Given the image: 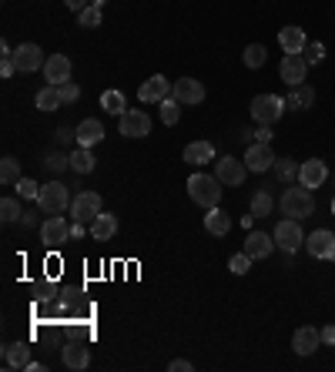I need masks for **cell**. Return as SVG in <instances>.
Segmentation results:
<instances>
[{
    "mask_svg": "<svg viewBox=\"0 0 335 372\" xmlns=\"http://www.w3.org/2000/svg\"><path fill=\"white\" fill-rule=\"evenodd\" d=\"M285 107L288 104L278 94H258V98H252V117H255L258 124H275L285 115Z\"/></svg>",
    "mask_w": 335,
    "mask_h": 372,
    "instance_id": "obj_4",
    "label": "cell"
},
{
    "mask_svg": "<svg viewBox=\"0 0 335 372\" xmlns=\"http://www.w3.org/2000/svg\"><path fill=\"white\" fill-rule=\"evenodd\" d=\"M40 238H44V245H64V242H71V225L61 215H51V219L40 225Z\"/></svg>",
    "mask_w": 335,
    "mask_h": 372,
    "instance_id": "obj_16",
    "label": "cell"
},
{
    "mask_svg": "<svg viewBox=\"0 0 335 372\" xmlns=\"http://www.w3.org/2000/svg\"><path fill=\"white\" fill-rule=\"evenodd\" d=\"M319 346H322V329H315V325H302L292 335V349H295L298 356H312Z\"/></svg>",
    "mask_w": 335,
    "mask_h": 372,
    "instance_id": "obj_15",
    "label": "cell"
},
{
    "mask_svg": "<svg viewBox=\"0 0 335 372\" xmlns=\"http://www.w3.org/2000/svg\"><path fill=\"white\" fill-rule=\"evenodd\" d=\"M84 231H90L88 225H81V221H74V225H71V238H84Z\"/></svg>",
    "mask_w": 335,
    "mask_h": 372,
    "instance_id": "obj_49",
    "label": "cell"
},
{
    "mask_svg": "<svg viewBox=\"0 0 335 372\" xmlns=\"http://www.w3.org/2000/svg\"><path fill=\"white\" fill-rule=\"evenodd\" d=\"M271 124H258V131H255V141H261V144H271Z\"/></svg>",
    "mask_w": 335,
    "mask_h": 372,
    "instance_id": "obj_45",
    "label": "cell"
},
{
    "mask_svg": "<svg viewBox=\"0 0 335 372\" xmlns=\"http://www.w3.org/2000/svg\"><path fill=\"white\" fill-rule=\"evenodd\" d=\"M252 215H255V219L271 215V194L269 192H255V194H252Z\"/></svg>",
    "mask_w": 335,
    "mask_h": 372,
    "instance_id": "obj_36",
    "label": "cell"
},
{
    "mask_svg": "<svg viewBox=\"0 0 335 372\" xmlns=\"http://www.w3.org/2000/svg\"><path fill=\"white\" fill-rule=\"evenodd\" d=\"M13 61H17V74H34V71H44V64H47V57L37 44H20L13 51Z\"/></svg>",
    "mask_w": 335,
    "mask_h": 372,
    "instance_id": "obj_9",
    "label": "cell"
},
{
    "mask_svg": "<svg viewBox=\"0 0 335 372\" xmlns=\"http://www.w3.org/2000/svg\"><path fill=\"white\" fill-rule=\"evenodd\" d=\"M168 369H171V372H192L194 366H192V362H188V359H175V362H171V366H168Z\"/></svg>",
    "mask_w": 335,
    "mask_h": 372,
    "instance_id": "obj_46",
    "label": "cell"
},
{
    "mask_svg": "<svg viewBox=\"0 0 335 372\" xmlns=\"http://www.w3.org/2000/svg\"><path fill=\"white\" fill-rule=\"evenodd\" d=\"M278 245H275V238L271 235H265V231H248V238H245V255H252V258H269L271 252H275Z\"/></svg>",
    "mask_w": 335,
    "mask_h": 372,
    "instance_id": "obj_18",
    "label": "cell"
},
{
    "mask_svg": "<svg viewBox=\"0 0 335 372\" xmlns=\"http://www.w3.org/2000/svg\"><path fill=\"white\" fill-rule=\"evenodd\" d=\"M37 208L44 215H61L64 208H71V192H67L64 181H47V185H40Z\"/></svg>",
    "mask_w": 335,
    "mask_h": 372,
    "instance_id": "obj_3",
    "label": "cell"
},
{
    "mask_svg": "<svg viewBox=\"0 0 335 372\" xmlns=\"http://www.w3.org/2000/svg\"><path fill=\"white\" fill-rule=\"evenodd\" d=\"M171 98H175L181 107H194V104H201L208 98V91H205L201 81H194V77H181V81H175Z\"/></svg>",
    "mask_w": 335,
    "mask_h": 372,
    "instance_id": "obj_8",
    "label": "cell"
},
{
    "mask_svg": "<svg viewBox=\"0 0 335 372\" xmlns=\"http://www.w3.org/2000/svg\"><path fill=\"white\" fill-rule=\"evenodd\" d=\"M90 4H94V7H104V4H107V0H90Z\"/></svg>",
    "mask_w": 335,
    "mask_h": 372,
    "instance_id": "obj_51",
    "label": "cell"
},
{
    "mask_svg": "<svg viewBox=\"0 0 335 372\" xmlns=\"http://www.w3.org/2000/svg\"><path fill=\"white\" fill-rule=\"evenodd\" d=\"M305 248H309L312 258H325V262H335V231L315 228L309 238H305Z\"/></svg>",
    "mask_w": 335,
    "mask_h": 372,
    "instance_id": "obj_11",
    "label": "cell"
},
{
    "mask_svg": "<svg viewBox=\"0 0 335 372\" xmlns=\"http://www.w3.org/2000/svg\"><path fill=\"white\" fill-rule=\"evenodd\" d=\"M104 141V124L98 117H84L78 124V144L81 148H94V144Z\"/></svg>",
    "mask_w": 335,
    "mask_h": 372,
    "instance_id": "obj_20",
    "label": "cell"
},
{
    "mask_svg": "<svg viewBox=\"0 0 335 372\" xmlns=\"http://www.w3.org/2000/svg\"><path fill=\"white\" fill-rule=\"evenodd\" d=\"M245 175H248V165H245V158L238 161V158H218L215 161V178L221 181V185H228V188H238L242 181H245Z\"/></svg>",
    "mask_w": 335,
    "mask_h": 372,
    "instance_id": "obj_7",
    "label": "cell"
},
{
    "mask_svg": "<svg viewBox=\"0 0 335 372\" xmlns=\"http://www.w3.org/2000/svg\"><path fill=\"white\" fill-rule=\"evenodd\" d=\"M0 219H4V221L24 219V211H20V202H17V198H4V202H0Z\"/></svg>",
    "mask_w": 335,
    "mask_h": 372,
    "instance_id": "obj_37",
    "label": "cell"
},
{
    "mask_svg": "<svg viewBox=\"0 0 335 372\" xmlns=\"http://www.w3.org/2000/svg\"><path fill=\"white\" fill-rule=\"evenodd\" d=\"M305 71H309V64H305V57H302V54H285L282 67H278V74H282V81L288 84V88L305 84Z\"/></svg>",
    "mask_w": 335,
    "mask_h": 372,
    "instance_id": "obj_13",
    "label": "cell"
},
{
    "mask_svg": "<svg viewBox=\"0 0 335 372\" xmlns=\"http://www.w3.org/2000/svg\"><path fill=\"white\" fill-rule=\"evenodd\" d=\"M27 225V228H34V225H37V211H24V219H20Z\"/></svg>",
    "mask_w": 335,
    "mask_h": 372,
    "instance_id": "obj_50",
    "label": "cell"
},
{
    "mask_svg": "<svg viewBox=\"0 0 335 372\" xmlns=\"http://www.w3.org/2000/svg\"><path fill=\"white\" fill-rule=\"evenodd\" d=\"M278 44H282L285 54H302L309 40H305V30H302V27L288 24V27H282V30H278Z\"/></svg>",
    "mask_w": 335,
    "mask_h": 372,
    "instance_id": "obj_21",
    "label": "cell"
},
{
    "mask_svg": "<svg viewBox=\"0 0 335 372\" xmlns=\"http://www.w3.org/2000/svg\"><path fill=\"white\" fill-rule=\"evenodd\" d=\"M188 194H192L194 205H201L205 211L208 208H218L221 181L215 178V175H192V178H188Z\"/></svg>",
    "mask_w": 335,
    "mask_h": 372,
    "instance_id": "obj_1",
    "label": "cell"
},
{
    "mask_svg": "<svg viewBox=\"0 0 335 372\" xmlns=\"http://www.w3.org/2000/svg\"><path fill=\"white\" fill-rule=\"evenodd\" d=\"M282 211L288 215V219H309L312 211H315V198H312V188H305V185H298V188H285L282 194Z\"/></svg>",
    "mask_w": 335,
    "mask_h": 372,
    "instance_id": "obj_2",
    "label": "cell"
},
{
    "mask_svg": "<svg viewBox=\"0 0 335 372\" xmlns=\"http://www.w3.org/2000/svg\"><path fill=\"white\" fill-rule=\"evenodd\" d=\"M114 235H117V219L107 215V211H101V215L94 219V225H90V238H94V242H107V238H114Z\"/></svg>",
    "mask_w": 335,
    "mask_h": 372,
    "instance_id": "obj_25",
    "label": "cell"
},
{
    "mask_svg": "<svg viewBox=\"0 0 335 372\" xmlns=\"http://www.w3.org/2000/svg\"><path fill=\"white\" fill-rule=\"evenodd\" d=\"M117 128H121L124 138H148L151 134V117L134 107V111H124V115L117 117Z\"/></svg>",
    "mask_w": 335,
    "mask_h": 372,
    "instance_id": "obj_10",
    "label": "cell"
},
{
    "mask_svg": "<svg viewBox=\"0 0 335 372\" xmlns=\"http://www.w3.org/2000/svg\"><path fill=\"white\" fill-rule=\"evenodd\" d=\"M158 107H161V124H168V128H171V124H178V117H181V104L175 101V98L161 101Z\"/></svg>",
    "mask_w": 335,
    "mask_h": 372,
    "instance_id": "obj_35",
    "label": "cell"
},
{
    "mask_svg": "<svg viewBox=\"0 0 335 372\" xmlns=\"http://www.w3.org/2000/svg\"><path fill=\"white\" fill-rule=\"evenodd\" d=\"M64 366L67 369H88L90 366V349L84 342H67L64 346Z\"/></svg>",
    "mask_w": 335,
    "mask_h": 372,
    "instance_id": "obj_23",
    "label": "cell"
},
{
    "mask_svg": "<svg viewBox=\"0 0 335 372\" xmlns=\"http://www.w3.org/2000/svg\"><path fill=\"white\" fill-rule=\"evenodd\" d=\"M61 91L54 88V84H47V88H40L37 91V107L40 111H57V107H61Z\"/></svg>",
    "mask_w": 335,
    "mask_h": 372,
    "instance_id": "obj_32",
    "label": "cell"
},
{
    "mask_svg": "<svg viewBox=\"0 0 335 372\" xmlns=\"http://www.w3.org/2000/svg\"><path fill=\"white\" fill-rule=\"evenodd\" d=\"M252 262H255L252 255H245V252H238V255H232V258H228V269H232V275H245Z\"/></svg>",
    "mask_w": 335,
    "mask_h": 372,
    "instance_id": "obj_42",
    "label": "cell"
},
{
    "mask_svg": "<svg viewBox=\"0 0 335 372\" xmlns=\"http://www.w3.org/2000/svg\"><path fill=\"white\" fill-rule=\"evenodd\" d=\"M4 362H7L11 369H27V366H30V346H27V342L4 346Z\"/></svg>",
    "mask_w": 335,
    "mask_h": 372,
    "instance_id": "obj_24",
    "label": "cell"
},
{
    "mask_svg": "<svg viewBox=\"0 0 335 372\" xmlns=\"http://www.w3.org/2000/svg\"><path fill=\"white\" fill-rule=\"evenodd\" d=\"M302 57H305V64H322V61H325V44H322V40H312V44H305Z\"/></svg>",
    "mask_w": 335,
    "mask_h": 372,
    "instance_id": "obj_38",
    "label": "cell"
},
{
    "mask_svg": "<svg viewBox=\"0 0 335 372\" xmlns=\"http://www.w3.org/2000/svg\"><path fill=\"white\" fill-rule=\"evenodd\" d=\"M57 91H61V101L64 104H74L81 98V88L74 84V81H64V84H57Z\"/></svg>",
    "mask_w": 335,
    "mask_h": 372,
    "instance_id": "obj_43",
    "label": "cell"
},
{
    "mask_svg": "<svg viewBox=\"0 0 335 372\" xmlns=\"http://www.w3.org/2000/svg\"><path fill=\"white\" fill-rule=\"evenodd\" d=\"M205 231H208V235H215V238L228 235V231H232V215H228V211H221V208H208Z\"/></svg>",
    "mask_w": 335,
    "mask_h": 372,
    "instance_id": "obj_22",
    "label": "cell"
},
{
    "mask_svg": "<svg viewBox=\"0 0 335 372\" xmlns=\"http://www.w3.org/2000/svg\"><path fill=\"white\" fill-rule=\"evenodd\" d=\"M71 215H74V221H81V225H94V219L101 215V194L98 192H81L71 198Z\"/></svg>",
    "mask_w": 335,
    "mask_h": 372,
    "instance_id": "obj_6",
    "label": "cell"
},
{
    "mask_svg": "<svg viewBox=\"0 0 335 372\" xmlns=\"http://www.w3.org/2000/svg\"><path fill=\"white\" fill-rule=\"evenodd\" d=\"M13 188H17V194H20V198H27V202H37V194H40V185L34 178H20Z\"/></svg>",
    "mask_w": 335,
    "mask_h": 372,
    "instance_id": "obj_39",
    "label": "cell"
},
{
    "mask_svg": "<svg viewBox=\"0 0 335 372\" xmlns=\"http://www.w3.org/2000/svg\"><path fill=\"white\" fill-rule=\"evenodd\" d=\"M44 168H51L54 175H61V171H67V168H71V158H67V154H61V151H51L47 158H44Z\"/></svg>",
    "mask_w": 335,
    "mask_h": 372,
    "instance_id": "obj_40",
    "label": "cell"
},
{
    "mask_svg": "<svg viewBox=\"0 0 335 372\" xmlns=\"http://www.w3.org/2000/svg\"><path fill=\"white\" fill-rule=\"evenodd\" d=\"M101 107L107 111V115L121 117L124 111H128V101H124V94H121V91L111 88V91H104V94H101Z\"/></svg>",
    "mask_w": 335,
    "mask_h": 372,
    "instance_id": "obj_29",
    "label": "cell"
},
{
    "mask_svg": "<svg viewBox=\"0 0 335 372\" xmlns=\"http://www.w3.org/2000/svg\"><path fill=\"white\" fill-rule=\"evenodd\" d=\"M78 24L81 27H101V7H94V4H90V7H84V11L78 13Z\"/></svg>",
    "mask_w": 335,
    "mask_h": 372,
    "instance_id": "obj_41",
    "label": "cell"
},
{
    "mask_svg": "<svg viewBox=\"0 0 335 372\" xmlns=\"http://www.w3.org/2000/svg\"><path fill=\"white\" fill-rule=\"evenodd\" d=\"M94 168H98V161H94L90 148H81L78 144V148L71 151V171H74V175H90Z\"/></svg>",
    "mask_w": 335,
    "mask_h": 372,
    "instance_id": "obj_27",
    "label": "cell"
},
{
    "mask_svg": "<svg viewBox=\"0 0 335 372\" xmlns=\"http://www.w3.org/2000/svg\"><path fill=\"white\" fill-rule=\"evenodd\" d=\"M271 238H275V245L282 248L285 255H288V252L295 255L298 248L305 245V231H302V225H298L295 219H285L275 225V235H271Z\"/></svg>",
    "mask_w": 335,
    "mask_h": 372,
    "instance_id": "obj_5",
    "label": "cell"
},
{
    "mask_svg": "<svg viewBox=\"0 0 335 372\" xmlns=\"http://www.w3.org/2000/svg\"><path fill=\"white\" fill-rule=\"evenodd\" d=\"M17 74V61H13V47L4 40L0 44V77H13Z\"/></svg>",
    "mask_w": 335,
    "mask_h": 372,
    "instance_id": "obj_34",
    "label": "cell"
},
{
    "mask_svg": "<svg viewBox=\"0 0 335 372\" xmlns=\"http://www.w3.org/2000/svg\"><path fill=\"white\" fill-rule=\"evenodd\" d=\"M44 77H47V84H54V88L71 81V57L67 54H51L47 64H44Z\"/></svg>",
    "mask_w": 335,
    "mask_h": 372,
    "instance_id": "obj_17",
    "label": "cell"
},
{
    "mask_svg": "<svg viewBox=\"0 0 335 372\" xmlns=\"http://www.w3.org/2000/svg\"><path fill=\"white\" fill-rule=\"evenodd\" d=\"M245 165L248 171H255V175H261V171H271V165H275V151H271V144H248L245 151Z\"/></svg>",
    "mask_w": 335,
    "mask_h": 372,
    "instance_id": "obj_14",
    "label": "cell"
},
{
    "mask_svg": "<svg viewBox=\"0 0 335 372\" xmlns=\"http://www.w3.org/2000/svg\"><path fill=\"white\" fill-rule=\"evenodd\" d=\"M171 91H175V84H171L168 77L155 74V77H148L141 88H138V98H141L144 104H161V101L171 98Z\"/></svg>",
    "mask_w": 335,
    "mask_h": 372,
    "instance_id": "obj_12",
    "label": "cell"
},
{
    "mask_svg": "<svg viewBox=\"0 0 335 372\" xmlns=\"http://www.w3.org/2000/svg\"><path fill=\"white\" fill-rule=\"evenodd\" d=\"M325 178H329V168H325V161H319V158L302 161V168H298V185H305V188H319Z\"/></svg>",
    "mask_w": 335,
    "mask_h": 372,
    "instance_id": "obj_19",
    "label": "cell"
},
{
    "mask_svg": "<svg viewBox=\"0 0 335 372\" xmlns=\"http://www.w3.org/2000/svg\"><path fill=\"white\" fill-rule=\"evenodd\" d=\"M54 138H57V144H78V128H57Z\"/></svg>",
    "mask_w": 335,
    "mask_h": 372,
    "instance_id": "obj_44",
    "label": "cell"
},
{
    "mask_svg": "<svg viewBox=\"0 0 335 372\" xmlns=\"http://www.w3.org/2000/svg\"><path fill=\"white\" fill-rule=\"evenodd\" d=\"M288 107H295V111H305V107H312L315 104V91L309 88V84H298V88H292V94H288Z\"/></svg>",
    "mask_w": 335,
    "mask_h": 372,
    "instance_id": "obj_28",
    "label": "cell"
},
{
    "mask_svg": "<svg viewBox=\"0 0 335 372\" xmlns=\"http://www.w3.org/2000/svg\"><path fill=\"white\" fill-rule=\"evenodd\" d=\"M332 215H335V198H332Z\"/></svg>",
    "mask_w": 335,
    "mask_h": 372,
    "instance_id": "obj_52",
    "label": "cell"
},
{
    "mask_svg": "<svg viewBox=\"0 0 335 372\" xmlns=\"http://www.w3.org/2000/svg\"><path fill=\"white\" fill-rule=\"evenodd\" d=\"M64 7H71L74 13H81L84 7H90V0H64Z\"/></svg>",
    "mask_w": 335,
    "mask_h": 372,
    "instance_id": "obj_48",
    "label": "cell"
},
{
    "mask_svg": "<svg viewBox=\"0 0 335 372\" xmlns=\"http://www.w3.org/2000/svg\"><path fill=\"white\" fill-rule=\"evenodd\" d=\"M211 158H215V144L211 141H192L184 148V161H188V165H205Z\"/></svg>",
    "mask_w": 335,
    "mask_h": 372,
    "instance_id": "obj_26",
    "label": "cell"
},
{
    "mask_svg": "<svg viewBox=\"0 0 335 372\" xmlns=\"http://www.w3.org/2000/svg\"><path fill=\"white\" fill-rule=\"evenodd\" d=\"M20 178H24V175H20V161L7 154V158L0 161V185H17Z\"/></svg>",
    "mask_w": 335,
    "mask_h": 372,
    "instance_id": "obj_31",
    "label": "cell"
},
{
    "mask_svg": "<svg viewBox=\"0 0 335 372\" xmlns=\"http://www.w3.org/2000/svg\"><path fill=\"white\" fill-rule=\"evenodd\" d=\"M298 168L292 158H275V165H271V171H275V178L285 181V185H292V181H298Z\"/></svg>",
    "mask_w": 335,
    "mask_h": 372,
    "instance_id": "obj_30",
    "label": "cell"
},
{
    "mask_svg": "<svg viewBox=\"0 0 335 372\" xmlns=\"http://www.w3.org/2000/svg\"><path fill=\"white\" fill-rule=\"evenodd\" d=\"M322 342L325 346H335V322H329V325L322 329Z\"/></svg>",
    "mask_w": 335,
    "mask_h": 372,
    "instance_id": "obj_47",
    "label": "cell"
},
{
    "mask_svg": "<svg viewBox=\"0 0 335 372\" xmlns=\"http://www.w3.org/2000/svg\"><path fill=\"white\" fill-rule=\"evenodd\" d=\"M265 57H269V51H265V44H248L245 47V67H252V71H258V67L265 64Z\"/></svg>",
    "mask_w": 335,
    "mask_h": 372,
    "instance_id": "obj_33",
    "label": "cell"
}]
</instances>
